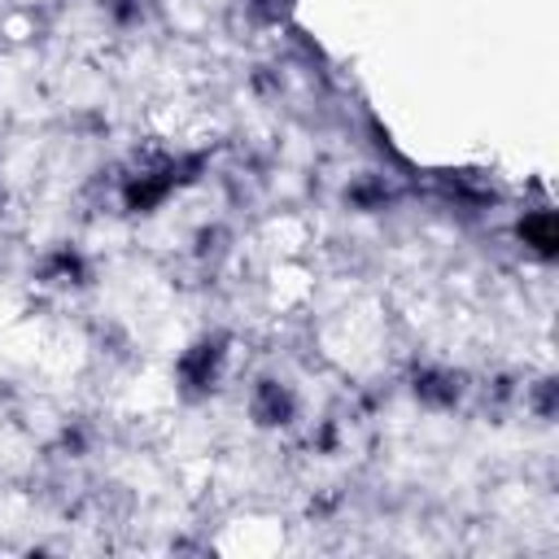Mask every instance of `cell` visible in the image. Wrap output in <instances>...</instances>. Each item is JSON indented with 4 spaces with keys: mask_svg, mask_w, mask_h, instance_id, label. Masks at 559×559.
I'll return each mask as SVG.
<instances>
[{
    "mask_svg": "<svg viewBox=\"0 0 559 559\" xmlns=\"http://www.w3.org/2000/svg\"><path fill=\"white\" fill-rule=\"evenodd\" d=\"M249 415H253V424H262V428H284V424L297 415V397H293V389L280 384V380H258L253 393H249Z\"/></svg>",
    "mask_w": 559,
    "mask_h": 559,
    "instance_id": "obj_1",
    "label": "cell"
},
{
    "mask_svg": "<svg viewBox=\"0 0 559 559\" xmlns=\"http://www.w3.org/2000/svg\"><path fill=\"white\" fill-rule=\"evenodd\" d=\"M520 236H528L537 253H550V249H555V227H550V214H528V218L520 223Z\"/></svg>",
    "mask_w": 559,
    "mask_h": 559,
    "instance_id": "obj_2",
    "label": "cell"
}]
</instances>
